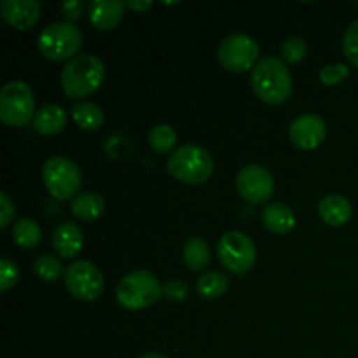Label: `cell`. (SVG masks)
<instances>
[{
  "label": "cell",
  "mask_w": 358,
  "mask_h": 358,
  "mask_svg": "<svg viewBox=\"0 0 358 358\" xmlns=\"http://www.w3.org/2000/svg\"><path fill=\"white\" fill-rule=\"evenodd\" d=\"M252 90L259 100L269 105H282L292 94V76L285 62L276 56H266L252 70Z\"/></svg>",
  "instance_id": "1"
},
{
  "label": "cell",
  "mask_w": 358,
  "mask_h": 358,
  "mask_svg": "<svg viewBox=\"0 0 358 358\" xmlns=\"http://www.w3.org/2000/svg\"><path fill=\"white\" fill-rule=\"evenodd\" d=\"M105 79V65L98 56L80 55L70 59L62 70V87L72 100L86 98L101 86Z\"/></svg>",
  "instance_id": "2"
},
{
  "label": "cell",
  "mask_w": 358,
  "mask_h": 358,
  "mask_svg": "<svg viewBox=\"0 0 358 358\" xmlns=\"http://www.w3.org/2000/svg\"><path fill=\"white\" fill-rule=\"evenodd\" d=\"M161 296H163V285L152 273L145 269H136L122 276L115 289V299L119 306L128 311L150 308Z\"/></svg>",
  "instance_id": "3"
},
{
  "label": "cell",
  "mask_w": 358,
  "mask_h": 358,
  "mask_svg": "<svg viewBox=\"0 0 358 358\" xmlns=\"http://www.w3.org/2000/svg\"><path fill=\"white\" fill-rule=\"evenodd\" d=\"M84 35L79 27L69 21L51 23L38 34L37 48L44 58L51 62L73 59L83 45Z\"/></svg>",
  "instance_id": "4"
},
{
  "label": "cell",
  "mask_w": 358,
  "mask_h": 358,
  "mask_svg": "<svg viewBox=\"0 0 358 358\" xmlns=\"http://www.w3.org/2000/svg\"><path fill=\"white\" fill-rule=\"evenodd\" d=\"M168 173L184 184L198 185L208 180L213 173V157L199 145H182L166 163Z\"/></svg>",
  "instance_id": "5"
},
{
  "label": "cell",
  "mask_w": 358,
  "mask_h": 358,
  "mask_svg": "<svg viewBox=\"0 0 358 358\" xmlns=\"http://www.w3.org/2000/svg\"><path fill=\"white\" fill-rule=\"evenodd\" d=\"M34 91L23 80H9L0 91V119L10 128H21L34 121Z\"/></svg>",
  "instance_id": "6"
},
{
  "label": "cell",
  "mask_w": 358,
  "mask_h": 358,
  "mask_svg": "<svg viewBox=\"0 0 358 358\" xmlns=\"http://www.w3.org/2000/svg\"><path fill=\"white\" fill-rule=\"evenodd\" d=\"M42 180L49 194L55 196L56 199L66 201L77 196L83 184V175H80L79 166L69 157L55 156L45 161L42 166Z\"/></svg>",
  "instance_id": "7"
},
{
  "label": "cell",
  "mask_w": 358,
  "mask_h": 358,
  "mask_svg": "<svg viewBox=\"0 0 358 358\" xmlns=\"http://www.w3.org/2000/svg\"><path fill=\"white\" fill-rule=\"evenodd\" d=\"M217 252H219V259L224 268L236 275L250 271L257 259V250L252 238L240 231H229L224 234L220 238Z\"/></svg>",
  "instance_id": "8"
},
{
  "label": "cell",
  "mask_w": 358,
  "mask_h": 358,
  "mask_svg": "<svg viewBox=\"0 0 358 358\" xmlns=\"http://www.w3.org/2000/svg\"><path fill=\"white\" fill-rule=\"evenodd\" d=\"M219 63L229 72H247L259 56V45L250 35L234 34L224 38L219 45Z\"/></svg>",
  "instance_id": "9"
},
{
  "label": "cell",
  "mask_w": 358,
  "mask_h": 358,
  "mask_svg": "<svg viewBox=\"0 0 358 358\" xmlns=\"http://www.w3.org/2000/svg\"><path fill=\"white\" fill-rule=\"evenodd\" d=\"M65 285L73 297L94 301L103 292V275L90 261H77L65 269Z\"/></svg>",
  "instance_id": "10"
},
{
  "label": "cell",
  "mask_w": 358,
  "mask_h": 358,
  "mask_svg": "<svg viewBox=\"0 0 358 358\" xmlns=\"http://www.w3.org/2000/svg\"><path fill=\"white\" fill-rule=\"evenodd\" d=\"M236 189L243 199L252 205L266 203L275 192V178L268 168L261 164H247L236 175Z\"/></svg>",
  "instance_id": "11"
},
{
  "label": "cell",
  "mask_w": 358,
  "mask_h": 358,
  "mask_svg": "<svg viewBox=\"0 0 358 358\" xmlns=\"http://www.w3.org/2000/svg\"><path fill=\"white\" fill-rule=\"evenodd\" d=\"M327 135L325 121L317 114H303L292 121L289 138L297 149L313 150L320 145Z\"/></svg>",
  "instance_id": "12"
},
{
  "label": "cell",
  "mask_w": 358,
  "mask_h": 358,
  "mask_svg": "<svg viewBox=\"0 0 358 358\" xmlns=\"http://www.w3.org/2000/svg\"><path fill=\"white\" fill-rule=\"evenodd\" d=\"M0 13L7 24L16 30H28L41 20L42 7L37 0H2Z\"/></svg>",
  "instance_id": "13"
},
{
  "label": "cell",
  "mask_w": 358,
  "mask_h": 358,
  "mask_svg": "<svg viewBox=\"0 0 358 358\" xmlns=\"http://www.w3.org/2000/svg\"><path fill=\"white\" fill-rule=\"evenodd\" d=\"M126 2L121 0H93L90 3V21L98 30H112L124 16Z\"/></svg>",
  "instance_id": "14"
},
{
  "label": "cell",
  "mask_w": 358,
  "mask_h": 358,
  "mask_svg": "<svg viewBox=\"0 0 358 358\" xmlns=\"http://www.w3.org/2000/svg\"><path fill=\"white\" fill-rule=\"evenodd\" d=\"M84 245V233L77 224L63 222L52 233V247L63 259H73Z\"/></svg>",
  "instance_id": "15"
},
{
  "label": "cell",
  "mask_w": 358,
  "mask_h": 358,
  "mask_svg": "<svg viewBox=\"0 0 358 358\" xmlns=\"http://www.w3.org/2000/svg\"><path fill=\"white\" fill-rule=\"evenodd\" d=\"M318 213L325 224L341 227L352 219V203L341 194H329L318 203Z\"/></svg>",
  "instance_id": "16"
},
{
  "label": "cell",
  "mask_w": 358,
  "mask_h": 358,
  "mask_svg": "<svg viewBox=\"0 0 358 358\" xmlns=\"http://www.w3.org/2000/svg\"><path fill=\"white\" fill-rule=\"evenodd\" d=\"M262 224L275 234H285L296 226V215L285 203H271L262 210Z\"/></svg>",
  "instance_id": "17"
},
{
  "label": "cell",
  "mask_w": 358,
  "mask_h": 358,
  "mask_svg": "<svg viewBox=\"0 0 358 358\" xmlns=\"http://www.w3.org/2000/svg\"><path fill=\"white\" fill-rule=\"evenodd\" d=\"M66 121H69V115L59 105L48 103L35 112L34 128L41 135H56L65 129Z\"/></svg>",
  "instance_id": "18"
},
{
  "label": "cell",
  "mask_w": 358,
  "mask_h": 358,
  "mask_svg": "<svg viewBox=\"0 0 358 358\" xmlns=\"http://www.w3.org/2000/svg\"><path fill=\"white\" fill-rule=\"evenodd\" d=\"M70 210L76 219L84 222H93L100 219L105 212V201L96 192H80L70 203Z\"/></svg>",
  "instance_id": "19"
},
{
  "label": "cell",
  "mask_w": 358,
  "mask_h": 358,
  "mask_svg": "<svg viewBox=\"0 0 358 358\" xmlns=\"http://www.w3.org/2000/svg\"><path fill=\"white\" fill-rule=\"evenodd\" d=\"M72 119L80 129L96 131L103 126L105 114L100 105L93 103V101H80L72 107Z\"/></svg>",
  "instance_id": "20"
},
{
  "label": "cell",
  "mask_w": 358,
  "mask_h": 358,
  "mask_svg": "<svg viewBox=\"0 0 358 358\" xmlns=\"http://www.w3.org/2000/svg\"><path fill=\"white\" fill-rule=\"evenodd\" d=\"M182 257L191 271H201L210 262V248L203 238L192 236L185 241Z\"/></svg>",
  "instance_id": "21"
},
{
  "label": "cell",
  "mask_w": 358,
  "mask_h": 358,
  "mask_svg": "<svg viewBox=\"0 0 358 358\" xmlns=\"http://www.w3.org/2000/svg\"><path fill=\"white\" fill-rule=\"evenodd\" d=\"M13 240L16 241L17 247L31 250L42 240L41 226L31 219H20L13 227Z\"/></svg>",
  "instance_id": "22"
},
{
  "label": "cell",
  "mask_w": 358,
  "mask_h": 358,
  "mask_svg": "<svg viewBox=\"0 0 358 358\" xmlns=\"http://www.w3.org/2000/svg\"><path fill=\"white\" fill-rule=\"evenodd\" d=\"M198 294L205 299H217L229 289V278L220 271H208L198 280Z\"/></svg>",
  "instance_id": "23"
},
{
  "label": "cell",
  "mask_w": 358,
  "mask_h": 358,
  "mask_svg": "<svg viewBox=\"0 0 358 358\" xmlns=\"http://www.w3.org/2000/svg\"><path fill=\"white\" fill-rule=\"evenodd\" d=\"M177 143V133L170 124H156L149 133V145L156 150L157 154H166Z\"/></svg>",
  "instance_id": "24"
},
{
  "label": "cell",
  "mask_w": 358,
  "mask_h": 358,
  "mask_svg": "<svg viewBox=\"0 0 358 358\" xmlns=\"http://www.w3.org/2000/svg\"><path fill=\"white\" fill-rule=\"evenodd\" d=\"M34 271L44 282H56L63 273V264L55 255H38L34 262Z\"/></svg>",
  "instance_id": "25"
},
{
  "label": "cell",
  "mask_w": 358,
  "mask_h": 358,
  "mask_svg": "<svg viewBox=\"0 0 358 358\" xmlns=\"http://www.w3.org/2000/svg\"><path fill=\"white\" fill-rule=\"evenodd\" d=\"M306 52H308V45L301 37H289L282 44V59L285 63L303 62Z\"/></svg>",
  "instance_id": "26"
},
{
  "label": "cell",
  "mask_w": 358,
  "mask_h": 358,
  "mask_svg": "<svg viewBox=\"0 0 358 358\" xmlns=\"http://www.w3.org/2000/svg\"><path fill=\"white\" fill-rule=\"evenodd\" d=\"M350 70L345 63H331V65H325L320 70V80L325 86H336V84L343 83V80L348 79Z\"/></svg>",
  "instance_id": "27"
},
{
  "label": "cell",
  "mask_w": 358,
  "mask_h": 358,
  "mask_svg": "<svg viewBox=\"0 0 358 358\" xmlns=\"http://www.w3.org/2000/svg\"><path fill=\"white\" fill-rule=\"evenodd\" d=\"M343 51L350 63L358 69V20L346 28L345 37H343Z\"/></svg>",
  "instance_id": "28"
},
{
  "label": "cell",
  "mask_w": 358,
  "mask_h": 358,
  "mask_svg": "<svg viewBox=\"0 0 358 358\" xmlns=\"http://www.w3.org/2000/svg\"><path fill=\"white\" fill-rule=\"evenodd\" d=\"M20 278V271H17V266L14 264L10 259L3 257L0 261V290H9L10 287H14Z\"/></svg>",
  "instance_id": "29"
},
{
  "label": "cell",
  "mask_w": 358,
  "mask_h": 358,
  "mask_svg": "<svg viewBox=\"0 0 358 358\" xmlns=\"http://www.w3.org/2000/svg\"><path fill=\"white\" fill-rule=\"evenodd\" d=\"M189 294V287L187 283L182 282V280H170V282H166L163 285V296L166 297V299L170 301H175V303H178V301H184L185 297H187Z\"/></svg>",
  "instance_id": "30"
},
{
  "label": "cell",
  "mask_w": 358,
  "mask_h": 358,
  "mask_svg": "<svg viewBox=\"0 0 358 358\" xmlns=\"http://www.w3.org/2000/svg\"><path fill=\"white\" fill-rule=\"evenodd\" d=\"M59 10H62V14L65 16V20L69 21V23H72V21L79 20V17L83 16L84 2H80V0H65V2L62 3V7H59Z\"/></svg>",
  "instance_id": "31"
},
{
  "label": "cell",
  "mask_w": 358,
  "mask_h": 358,
  "mask_svg": "<svg viewBox=\"0 0 358 358\" xmlns=\"http://www.w3.org/2000/svg\"><path fill=\"white\" fill-rule=\"evenodd\" d=\"M0 215H2V219H0V227L6 229L10 224V220L14 219V203L10 201L7 192H0Z\"/></svg>",
  "instance_id": "32"
},
{
  "label": "cell",
  "mask_w": 358,
  "mask_h": 358,
  "mask_svg": "<svg viewBox=\"0 0 358 358\" xmlns=\"http://www.w3.org/2000/svg\"><path fill=\"white\" fill-rule=\"evenodd\" d=\"M126 7L135 10V13H145V10H149L152 7V2H149V0H128Z\"/></svg>",
  "instance_id": "33"
},
{
  "label": "cell",
  "mask_w": 358,
  "mask_h": 358,
  "mask_svg": "<svg viewBox=\"0 0 358 358\" xmlns=\"http://www.w3.org/2000/svg\"><path fill=\"white\" fill-rule=\"evenodd\" d=\"M140 358H168V357L161 355V353H145V355H142Z\"/></svg>",
  "instance_id": "34"
}]
</instances>
